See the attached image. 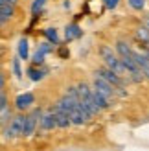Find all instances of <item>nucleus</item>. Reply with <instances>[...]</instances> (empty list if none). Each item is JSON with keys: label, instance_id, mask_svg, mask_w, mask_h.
Returning <instances> with one entry per match:
<instances>
[{"label": "nucleus", "instance_id": "f257e3e1", "mask_svg": "<svg viewBox=\"0 0 149 151\" xmlns=\"http://www.w3.org/2000/svg\"><path fill=\"white\" fill-rule=\"evenodd\" d=\"M100 54H101L103 59H105L107 68H110L112 72H116L118 76H122L125 83H131L129 76H127V72H125L123 65H122V61H120V57H118L114 52H112V48H110V46H101V48H100Z\"/></svg>", "mask_w": 149, "mask_h": 151}, {"label": "nucleus", "instance_id": "f03ea898", "mask_svg": "<svg viewBox=\"0 0 149 151\" xmlns=\"http://www.w3.org/2000/svg\"><path fill=\"white\" fill-rule=\"evenodd\" d=\"M94 74H98L100 78H103L105 81H109L110 85H112L116 90H118V94H120V98H125L127 96V92H125V85H127V83L123 81V78L122 76H118L116 72H112L110 68H107V66H103V68H98Z\"/></svg>", "mask_w": 149, "mask_h": 151}, {"label": "nucleus", "instance_id": "7ed1b4c3", "mask_svg": "<svg viewBox=\"0 0 149 151\" xmlns=\"http://www.w3.org/2000/svg\"><path fill=\"white\" fill-rule=\"evenodd\" d=\"M42 114L41 109H33L28 116H24V125H22V137H32L37 129V122Z\"/></svg>", "mask_w": 149, "mask_h": 151}, {"label": "nucleus", "instance_id": "20e7f679", "mask_svg": "<svg viewBox=\"0 0 149 151\" xmlns=\"http://www.w3.org/2000/svg\"><path fill=\"white\" fill-rule=\"evenodd\" d=\"M94 88H96V90H100L101 94H105L110 101H112L116 96H120V94H118V90H116L112 85H110L109 81H105L103 78H100L98 74H94Z\"/></svg>", "mask_w": 149, "mask_h": 151}, {"label": "nucleus", "instance_id": "39448f33", "mask_svg": "<svg viewBox=\"0 0 149 151\" xmlns=\"http://www.w3.org/2000/svg\"><path fill=\"white\" fill-rule=\"evenodd\" d=\"M33 103H35V96L32 92H24V94H19L15 98V107H17V111H26Z\"/></svg>", "mask_w": 149, "mask_h": 151}, {"label": "nucleus", "instance_id": "423d86ee", "mask_svg": "<svg viewBox=\"0 0 149 151\" xmlns=\"http://www.w3.org/2000/svg\"><path fill=\"white\" fill-rule=\"evenodd\" d=\"M92 98H94V103H96V107H98L100 111H103V109H109L110 105H112V101L109 100V98L105 96V94H101L100 90H96V88H92Z\"/></svg>", "mask_w": 149, "mask_h": 151}, {"label": "nucleus", "instance_id": "0eeeda50", "mask_svg": "<svg viewBox=\"0 0 149 151\" xmlns=\"http://www.w3.org/2000/svg\"><path fill=\"white\" fill-rule=\"evenodd\" d=\"M54 111V116H55V127H59V129H66L68 125H72L70 124V116L66 114V112H63V111H59V109H52Z\"/></svg>", "mask_w": 149, "mask_h": 151}, {"label": "nucleus", "instance_id": "6e6552de", "mask_svg": "<svg viewBox=\"0 0 149 151\" xmlns=\"http://www.w3.org/2000/svg\"><path fill=\"white\" fill-rule=\"evenodd\" d=\"M39 122H41V129H42V131H50V129H54V127H55V116H54V111L46 112V114H41Z\"/></svg>", "mask_w": 149, "mask_h": 151}, {"label": "nucleus", "instance_id": "1a4fd4ad", "mask_svg": "<svg viewBox=\"0 0 149 151\" xmlns=\"http://www.w3.org/2000/svg\"><path fill=\"white\" fill-rule=\"evenodd\" d=\"M81 33H83V29H81L76 22L74 24H68L64 28V39L66 41H74V39H79L81 37Z\"/></svg>", "mask_w": 149, "mask_h": 151}, {"label": "nucleus", "instance_id": "9d476101", "mask_svg": "<svg viewBox=\"0 0 149 151\" xmlns=\"http://www.w3.org/2000/svg\"><path fill=\"white\" fill-rule=\"evenodd\" d=\"M17 57L22 59V61H26V59L29 57V44H28L26 37H22V39L19 41V44H17Z\"/></svg>", "mask_w": 149, "mask_h": 151}, {"label": "nucleus", "instance_id": "9b49d317", "mask_svg": "<svg viewBox=\"0 0 149 151\" xmlns=\"http://www.w3.org/2000/svg\"><path fill=\"white\" fill-rule=\"evenodd\" d=\"M26 74L32 81H41V79H44V76L48 74V70L46 68H37V66H29Z\"/></svg>", "mask_w": 149, "mask_h": 151}, {"label": "nucleus", "instance_id": "f8f14e48", "mask_svg": "<svg viewBox=\"0 0 149 151\" xmlns=\"http://www.w3.org/2000/svg\"><path fill=\"white\" fill-rule=\"evenodd\" d=\"M44 37L48 39L50 44H59V33L55 28H46L44 29Z\"/></svg>", "mask_w": 149, "mask_h": 151}, {"label": "nucleus", "instance_id": "ddd939ff", "mask_svg": "<svg viewBox=\"0 0 149 151\" xmlns=\"http://www.w3.org/2000/svg\"><path fill=\"white\" fill-rule=\"evenodd\" d=\"M44 4H46V0H33L32 2V15L33 17H39V15L42 13Z\"/></svg>", "mask_w": 149, "mask_h": 151}, {"label": "nucleus", "instance_id": "4468645a", "mask_svg": "<svg viewBox=\"0 0 149 151\" xmlns=\"http://www.w3.org/2000/svg\"><path fill=\"white\" fill-rule=\"evenodd\" d=\"M13 74H15V78H17V79L22 78V68H20V59L19 57L13 59Z\"/></svg>", "mask_w": 149, "mask_h": 151}, {"label": "nucleus", "instance_id": "2eb2a0df", "mask_svg": "<svg viewBox=\"0 0 149 151\" xmlns=\"http://www.w3.org/2000/svg\"><path fill=\"white\" fill-rule=\"evenodd\" d=\"M13 116H11V112H9V109H4L2 112H0V125H7L9 124V120H11Z\"/></svg>", "mask_w": 149, "mask_h": 151}, {"label": "nucleus", "instance_id": "dca6fc26", "mask_svg": "<svg viewBox=\"0 0 149 151\" xmlns=\"http://www.w3.org/2000/svg\"><path fill=\"white\" fill-rule=\"evenodd\" d=\"M127 2L133 9H136V11H142L145 7V0H127Z\"/></svg>", "mask_w": 149, "mask_h": 151}, {"label": "nucleus", "instance_id": "f3484780", "mask_svg": "<svg viewBox=\"0 0 149 151\" xmlns=\"http://www.w3.org/2000/svg\"><path fill=\"white\" fill-rule=\"evenodd\" d=\"M54 50V44H50V42H41L39 44V48H37V52H41V54H50V52Z\"/></svg>", "mask_w": 149, "mask_h": 151}, {"label": "nucleus", "instance_id": "a211bd4d", "mask_svg": "<svg viewBox=\"0 0 149 151\" xmlns=\"http://www.w3.org/2000/svg\"><path fill=\"white\" fill-rule=\"evenodd\" d=\"M32 63H33V66H41V65L44 63V54H41V52H35L33 57H32Z\"/></svg>", "mask_w": 149, "mask_h": 151}, {"label": "nucleus", "instance_id": "6ab92c4d", "mask_svg": "<svg viewBox=\"0 0 149 151\" xmlns=\"http://www.w3.org/2000/svg\"><path fill=\"white\" fill-rule=\"evenodd\" d=\"M138 39H142L144 42H149V29L147 28H140L138 29V33H136Z\"/></svg>", "mask_w": 149, "mask_h": 151}, {"label": "nucleus", "instance_id": "aec40b11", "mask_svg": "<svg viewBox=\"0 0 149 151\" xmlns=\"http://www.w3.org/2000/svg\"><path fill=\"white\" fill-rule=\"evenodd\" d=\"M105 2V7L107 9H116L118 4H120V0H103Z\"/></svg>", "mask_w": 149, "mask_h": 151}, {"label": "nucleus", "instance_id": "412c9836", "mask_svg": "<svg viewBox=\"0 0 149 151\" xmlns=\"http://www.w3.org/2000/svg\"><path fill=\"white\" fill-rule=\"evenodd\" d=\"M4 109H7V98H6V94L0 92V112H2Z\"/></svg>", "mask_w": 149, "mask_h": 151}, {"label": "nucleus", "instance_id": "4be33fe9", "mask_svg": "<svg viewBox=\"0 0 149 151\" xmlns=\"http://www.w3.org/2000/svg\"><path fill=\"white\" fill-rule=\"evenodd\" d=\"M59 55H61V57H68V50H66V48H59Z\"/></svg>", "mask_w": 149, "mask_h": 151}, {"label": "nucleus", "instance_id": "5701e85b", "mask_svg": "<svg viewBox=\"0 0 149 151\" xmlns=\"http://www.w3.org/2000/svg\"><path fill=\"white\" fill-rule=\"evenodd\" d=\"M4 85H6V78H4V74L0 72V90L4 88Z\"/></svg>", "mask_w": 149, "mask_h": 151}, {"label": "nucleus", "instance_id": "b1692460", "mask_svg": "<svg viewBox=\"0 0 149 151\" xmlns=\"http://www.w3.org/2000/svg\"><path fill=\"white\" fill-rule=\"evenodd\" d=\"M0 54H2V50H0Z\"/></svg>", "mask_w": 149, "mask_h": 151}]
</instances>
